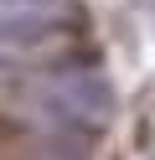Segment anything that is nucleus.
<instances>
[{"label": "nucleus", "instance_id": "1", "mask_svg": "<svg viewBox=\"0 0 155 160\" xmlns=\"http://www.w3.org/2000/svg\"><path fill=\"white\" fill-rule=\"evenodd\" d=\"M83 36L88 16L78 0H0V67L41 62Z\"/></svg>", "mask_w": 155, "mask_h": 160}, {"label": "nucleus", "instance_id": "2", "mask_svg": "<svg viewBox=\"0 0 155 160\" xmlns=\"http://www.w3.org/2000/svg\"><path fill=\"white\" fill-rule=\"evenodd\" d=\"M26 108L62 129H98L114 114V83L98 67H57L26 83Z\"/></svg>", "mask_w": 155, "mask_h": 160}]
</instances>
